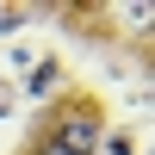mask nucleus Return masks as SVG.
<instances>
[{
	"mask_svg": "<svg viewBox=\"0 0 155 155\" xmlns=\"http://www.w3.org/2000/svg\"><path fill=\"white\" fill-rule=\"evenodd\" d=\"M50 137H56L62 149H74V155H87V149L99 143V112H93V106H68V112L56 118V130H50Z\"/></svg>",
	"mask_w": 155,
	"mask_h": 155,
	"instance_id": "1",
	"label": "nucleus"
},
{
	"mask_svg": "<svg viewBox=\"0 0 155 155\" xmlns=\"http://www.w3.org/2000/svg\"><path fill=\"white\" fill-rule=\"evenodd\" d=\"M37 155H74V149H62L56 137H44V143H37Z\"/></svg>",
	"mask_w": 155,
	"mask_h": 155,
	"instance_id": "2",
	"label": "nucleus"
}]
</instances>
